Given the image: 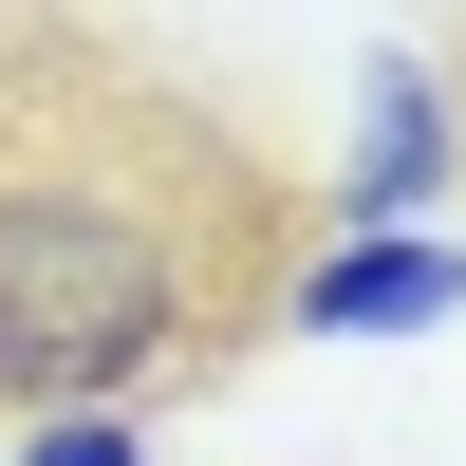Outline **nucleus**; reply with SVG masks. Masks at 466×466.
Masks as SVG:
<instances>
[{
	"instance_id": "nucleus-1",
	"label": "nucleus",
	"mask_w": 466,
	"mask_h": 466,
	"mask_svg": "<svg viewBox=\"0 0 466 466\" xmlns=\"http://www.w3.org/2000/svg\"><path fill=\"white\" fill-rule=\"evenodd\" d=\"M243 318H280V206L206 112L131 75L0 94V430L131 410Z\"/></svg>"
},
{
	"instance_id": "nucleus-2",
	"label": "nucleus",
	"mask_w": 466,
	"mask_h": 466,
	"mask_svg": "<svg viewBox=\"0 0 466 466\" xmlns=\"http://www.w3.org/2000/svg\"><path fill=\"white\" fill-rule=\"evenodd\" d=\"M280 318H299V336H430V318H466V243H430V224H355V243L280 261Z\"/></svg>"
},
{
	"instance_id": "nucleus-3",
	"label": "nucleus",
	"mask_w": 466,
	"mask_h": 466,
	"mask_svg": "<svg viewBox=\"0 0 466 466\" xmlns=\"http://www.w3.org/2000/svg\"><path fill=\"white\" fill-rule=\"evenodd\" d=\"M448 168H466L448 75H430V56H373V75H355V168H336V206H355V224H410Z\"/></svg>"
},
{
	"instance_id": "nucleus-4",
	"label": "nucleus",
	"mask_w": 466,
	"mask_h": 466,
	"mask_svg": "<svg viewBox=\"0 0 466 466\" xmlns=\"http://www.w3.org/2000/svg\"><path fill=\"white\" fill-rule=\"evenodd\" d=\"M19 466H149V430H131V410H37Z\"/></svg>"
},
{
	"instance_id": "nucleus-5",
	"label": "nucleus",
	"mask_w": 466,
	"mask_h": 466,
	"mask_svg": "<svg viewBox=\"0 0 466 466\" xmlns=\"http://www.w3.org/2000/svg\"><path fill=\"white\" fill-rule=\"evenodd\" d=\"M448 112H466V94H448Z\"/></svg>"
}]
</instances>
